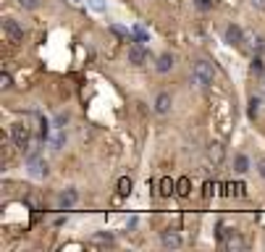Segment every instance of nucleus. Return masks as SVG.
I'll list each match as a JSON object with an SVG mask.
<instances>
[{"instance_id": "nucleus-24", "label": "nucleus", "mask_w": 265, "mask_h": 252, "mask_svg": "<svg viewBox=\"0 0 265 252\" xmlns=\"http://www.w3.org/2000/svg\"><path fill=\"white\" fill-rule=\"evenodd\" d=\"M252 50H257L260 55H265V37H257L255 45H252Z\"/></svg>"}, {"instance_id": "nucleus-12", "label": "nucleus", "mask_w": 265, "mask_h": 252, "mask_svg": "<svg viewBox=\"0 0 265 252\" xmlns=\"http://www.w3.org/2000/svg\"><path fill=\"white\" fill-rule=\"evenodd\" d=\"M192 192V181L189 179H186V176H181L179 181H176V195H181V197H186V195H189Z\"/></svg>"}, {"instance_id": "nucleus-1", "label": "nucleus", "mask_w": 265, "mask_h": 252, "mask_svg": "<svg viewBox=\"0 0 265 252\" xmlns=\"http://www.w3.org/2000/svg\"><path fill=\"white\" fill-rule=\"evenodd\" d=\"M213 76H215V71H213V66L208 60H197L192 66V84H197V87L213 84Z\"/></svg>"}, {"instance_id": "nucleus-17", "label": "nucleus", "mask_w": 265, "mask_h": 252, "mask_svg": "<svg viewBox=\"0 0 265 252\" xmlns=\"http://www.w3.org/2000/svg\"><path fill=\"white\" fill-rule=\"evenodd\" d=\"M92 242H95V244H113V236L111 234H95V236H92Z\"/></svg>"}, {"instance_id": "nucleus-22", "label": "nucleus", "mask_w": 265, "mask_h": 252, "mask_svg": "<svg viewBox=\"0 0 265 252\" xmlns=\"http://www.w3.org/2000/svg\"><path fill=\"white\" fill-rule=\"evenodd\" d=\"M19 6H21V8H29V11H35V8H40V0H19Z\"/></svg>"}, {"instance_id": "nucleus-9", "label": "nucleus", "mask_w": 265, "mask_h": 252, "mask_svg": "<svg viewBox=\"0 0 265 252\" xmlns=\"http://www.w3.org/2000/svg\"><path fill=\"white\" fill-rule=\"evenodd\" d=\"M171 105H174V100H171V94H168V92H160L158 98H155V110H158L160 116H163V113H168Z\"/></svg>"}, {"instance_id": "nucleus-27", "label": "nucleus", "mask_w": 265, "mask_h": 252, "mask_svg": "<svg viewBox=\"0 0 265 252\" xmlns=\"http://www.w3.org/2000/svg\"><path fill=\"white\" fill-rule=\"evenodd\" d=\"M55 123H58V126H63V123H69V116H66V113H60V116L55 118Z\"/></svg>"}, {"instance_id": "nucleus-25", "label": "nucleus", "mask_w": 265, "mask_h": 252, "mask_svg": "<svg viewBox=\"0 0 265 252\" xmlns=\"http://www.w3.org/2000/svg\"><path fill=\"white\" fill-rule=\"evenodd\" d=\"M63 142H66V137H63V134H55V137H53V147H55V150H60V147H63Z\"/></svg>"}, {"instance_id": "nucleus-20", "label": "nucleus", "mask_w": 265, "mask_h": 252, "mask_svg": "<svg viewBox=\"0 0 265 252\" xmlns=\"http://www.w3.org/2000/svg\"><path fill=\"white\" fill-rule=\"evenodd\" d=\"M252 71H255V74H262V71H265V63H262V58H260V55H257V58H252Z\"/></svg>"}, {"instance_id": "nucleus-8", "label": "nucleus", "mask_w": 265, "mask_h": 252, "mask_svg": "<svg viewBox=\"0 0 265 252\" xmlns=\"http://www.w3.org/2000/svg\"><path fill=\"white\" fill-rule=\"evenodd\" d=\"M223 158H226V150H223V145H218V142H213V145H208V161L210 163H223Z\"/></svg>"}, {"instance_id": "nucleus-18", "label": "nucleus", "mask_w": 265, "mask_h": 252, "mask_svg": "<svg viewBox=\"0 0 265 252\" xmlns=\"http://www.w3.org/2000/svg\"><path fill=\"white\" fill-rule=\"evenodd\" d=\"M226 244H228V249H244V247H247L242 236H231V239H228Z\"/></svg>"}, {"instance_id": "nucleus-15", "label": "nucleus", "mask_w": 265, "mask_h": 252, "mask_svg": "<svg viewBox=\"0 0 265 252\" xmlns=\"http://www.w3.org/2000/svg\"><path fill=\"white\" fill-rule=\"evenodd\" d=\"M257 113H260V98H249L247 116H249V118H257Z\"/></svg>"}, {"instance_id": "nucleus-19", "label": "nucleus", "mask_w": 265, "mask_h": 252, "mask_svg": "<svg viewBox=\"0 0 265 252\" xmlns=\"http://www.w3.org/2000/svg\"><path fill=\"white\" fill-rule=\"evenodd\" d=\"M0 87H3V89H11V87H13V76H11L8 71L0 74Z\"/></svg>"}, {"instance_id": "nucleus-13", "label": "nucleus", "mask_w": 265, "mask_h": 252, "mask_svg": "<svg viewBox=\"0 0 265 252\" xmlns=\"http://www.w3.org/2000/svg\"><path fill=\"white\" fill-rule=\"evenodd\" d=\"M131 186H134V181H131L129 176H121V179H118V195H129Z\"/></svg>"}, {"instance_id": "nucleus-26", "label": "nucleus", "mask_w": 265, "mask_h": 252, "mask_svg": "<svg viewBox=\"0 0 265 252\" xmlns=\"http://www.w3.org/2000/svg\"><path fill=\"white\" fill-rule=\"evenodd\" d=\"M257 171H260V176L265 179V158H260V161H257Z\"/></svg>"}, {"instance_id": "nucleus-14", "label": "nucleus", "mask_w": 265, "mask_h": 252, "mask_svg": "<svg viewBox=\"0 0 265 252\" xmlns=\"http://www.w3.org/2000/svg\"><path fill=\"white\" fill-rule=\"evenodd\" d=\"M171 192H176V181H171V179H160V195L168 197Z\"/></svg>"}, {"instance_id": "nucleus-16", "label": "nucleus", "mask_w": 265, "mask_h": 252, "mask_svg": "<svg viewBox=\"0 0 265 252\" xmlns=\"http://www.w3.org/2000/svg\"><path fill=\"white\" fill-rule=\"evenodd\" d=\"M234 166H237V171H239V173L249 171V161H247V155H237V161H234Z\"/></svg>"}, {"instance_id": "nucleus-11", "label": "nucleus", "mask_w": 265, "mask_h": 252, "mask_svg": "<svg viewBox=\"0 0 265 252\" xmlns=\"http://www.w3.org/2000/svg\"><path fill=\"white\" fill-rule=\"evenodd\" d=\"M226 42L228 45H242L244 42V32L239 26H228L226 29Z\"/></svg>"}, {"instance_id": "nucleus-23", "label": "nucleus", "mask_w": 265, "mask_h": 252, "mask_svg": "<svg viewBox=\"0 0 265 252\" xmlns=\"http://www.w3.org/2000/svg\"><path fill=\"white\" fill-rule=\"evenodd\" d=\"M228 195L242 197V195H244V184H231V186H228Z\"/></svg>"}, {"instance_id": "nucleus-5", "label": "nucleus", "mask_w": 265, "mask_h": 252, "mask_svg": "<svg viewBox=\"0 0 265 252\" xmlns=\"http://www.w3.org/2000/svg\"><path fill=\"white\" fill-rule=\"evenodd\" d=\"M147 58H150V53H147L139 42L129 47V63H134V66H142V63H145Z\"/></svg>"}, {"instance_id": "nucleus-10", "label": "nucleus", "mask_w": 265, "mask_h": 252, "mask_svg": "<svg viewBox=\"0 0 265 252\" xmlns=\"http://www.w3.org/2000/svg\"><path fill=\"white\" fill-rule=\"evenodd\" d=\"M155 69H158L160 74H168L171 69H174V55H171V53L158 55V63H155Z\"/></svg>"}, {"instance_id": "nucleus-3", "label": "nucleus", "mask_w": 265, "mask_h": 252, "mask_svg": "<svg viewBox=\"0 0 265 252\" xmlns=\"http://www.w3.org/2000/svg\"><path fill=\"white\" fill-rule=\"evenodd\" d=\"M3 32H6V37L11 42H21L24 40V29L19 26V21H13V19H3Z\"/></svg>"}, {"instance_id": "nucleus-30", "label": "nucleus", "mask_w": 265, "mask_h": 252, "mask_svg": "<svg viewBox=\"0 0 265 252\" xmlns=\"http://www.w3.org/2000/svg\"><path fill=\"white\" fill-rule=\"evenodd\" d=\"M197 6H200L202 11H205V8H210V3H208V0H197Z\"/></svg>"}, {"instance_id": "nucleus-29", "label": "nucleus", "mask_w": 265, "mask_h": 252, "mask_svg": "<svg viewBox=\"0 0 265 252\" xmlns=\"http://www.w3.org/2000/svg\"><path fill=\"white\" fill-rule=\"evenodd\" d=\"M92 8H97V11H103V8H105V3H103V0H92Z\"/></svg>"}, {"instance_id": "nucleus-2", "label": "nucleus", "mask_w": 265, "mask_h": 252, "mask_svg": "<svg viewBox=\"0 0 265 252\" xmlns=\"http://www.w3.org/2000/svg\"><path fill=\"white\" fill-rule=\"evenodd\" d=\"M11 137H13V142H16V147H21V150H26L29 147V139H32V132H29V126L26 123H13L11 126Z\"/></svg>"}, {"instance_id": "nucleus-7", "label": "nucleus", "mask_w": 265, "mask_h": 252, "mask_svg": "<svg viewBox=\"0 0 265 252\" xmlns=\"http://www.w3.org/2000/svg\"><path fill=\"white\" fill-rule=\"evenodd\" d=\"M29 171H32V176L42 179V176H48V163L40 161L37 155H32V158H29Z\"/></svg>"}, {"instance_id": "nucleus-4", "label": "nucleus", "mask_w": 265, "mask_h": 252, "mask_svg": "<svg viewBox=\"0 0 265 252\" xmlns=\"http://www.w3.org/2000/svg\"><path fill=\"white\" fill-rule=\"evenodd\" d=\"M76 200H79V192H76L74 186H69L66 192H60V197H58L60 210H69V208H74V205H76Z\"/></svg>"}, {"instance_id": "nucleus-6", "label": "nucleus", "mask_w": 265, "mask_h": 252, "mask_svg": "<svg viewBox=\"0 0 265 252\" xmlns=\"http://www.w3.org/2000/svg\"><path fill=\"white\" fill-rule=\"evenodd\" d=\"M160 242H163V247H168V249H179V247H181V236H179V231H174V229H165V231L160 234Z\"/></svg>"}, {"instance_id": "nucleus-28", "label": "nucleus", "mask_w": 265, "mask_h": 252, "mask_svg": "<svg viewBox=\"0 0 265 252\" xmlns=\"http://www.w3.org/2000/svg\"><path fill=\"white\" fill-rule=\"evenodd\" d=\"M249 3H252L255 8H260V11H265V0H249Z\"/></svg>"}, {"instance_id": "nucleus-21", "label": "nucleus", "mask_w": 265, "mask_h": 252, "mask_svg": "<svg viewBox=\"0 0 265 252\" xmlns=\"http://www.w3.org/2000/svg\"><path fill=\"white\" fill-rule=\"evenodd\" d=\"M231 234H234V231H231L226 224H218V236H221V239H228Z\"/></svg>"}]
</instances>
